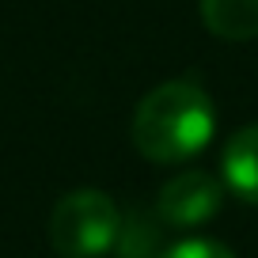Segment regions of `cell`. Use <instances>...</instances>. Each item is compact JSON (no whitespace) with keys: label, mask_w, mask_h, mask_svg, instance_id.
I'll use <instances>...</instances> for the list:
<instances>
[{"label":"cell","mask_w":258,"mask_h":258,"mask_svg":"<svg viewBox=\"0 0 258 258\" xmlns=\"http://www.w3.org/2000/svg\"><path fill=\"white\" fill-rule=\"evenodd\" d=\"M224 178L209 175V171H182V175L167 178L156 198V217L171 228H202L224 205Z\"/></svg>","instance_id":"3957f363"},{"label":"cell","mask_w":258,"mask_h":258,"mask_svg":"<svg viewBox=\"0 0 258 258\" xmlns=\"http://www.w3.org/2000/svg\"><path fill=\"white\" fill-rule=\"evenodd\" d=\"M160 258H235V254L217 239L190 235V239H178V243H171V247H163Z\"/></svg>","instance_id":"52a82bcc"},{"label":"cell","mask_w":258,"mask_h":258,"mask_svg":"<svg viewBox=\"0 0 258 258\" xmlns=\"http://www.w3.org/2000/svg\"><path fill=\"white\" fill-rule=\"evenodd\" d=\"M220 175L235 198L258 205V121L235 129L228 137L224 156H220Z\"/></svg>","instance_id":"277c9868"},{"label":"cell","mask_w":258,"mask_h":258,"mask_svg":"<svg viewBox=\"0 0 258 258\" xmlns=\"http://www.w3.org/2000/svg\"><path fill=\"white\" fill-rule=\"evenodd\" d=\"M202 23L224 42L258 38V0H202Z\"/></svg>","instance_id":"5b68a950"},{"label":"cell","mask_w":258,"mask_h":258,"mask_svg":"<svg viewBox=\"0 0 258 258\" xmlns=\"http://www.w3.org/2000/svg\"><path fill=\"white\" fill-rule=\"evenodd\" d=\"M160 217H145V213H133V217L121 220L118 232V258H160L163 254V239H160Z\"/></svg>","instance_id":"8992f818"},{"label":"cell","mask_w":258,"mask_h":258,"mask_svg":"<svg viewBox=\"0 0 258 258\" xmlns=\"http://www.w3.org/2000/svg\"><path fill=\"white\" fill-rule=\"evenodd\" d=\"M217 110L205 88L194 80H167L152 88L133 110V148L152 163L194 160L213 141Z\"/></svg>","instance_id":"6da1fadb"},{"label":"cell","mask_w":258,"mask_h":258,"mask_svg":"<svg viewBox=\"0 0 258 258\" xmlns=\"http://www.w3.org/2000/svg\"><path fill=\"white\" fill-rule=\"evenodd\" d=\"M121 213L103 190H73L49 213V247L61 258H103L118 247Z\"/></svg>","instance_id":"7a4b0ae2"}]
</instances>
